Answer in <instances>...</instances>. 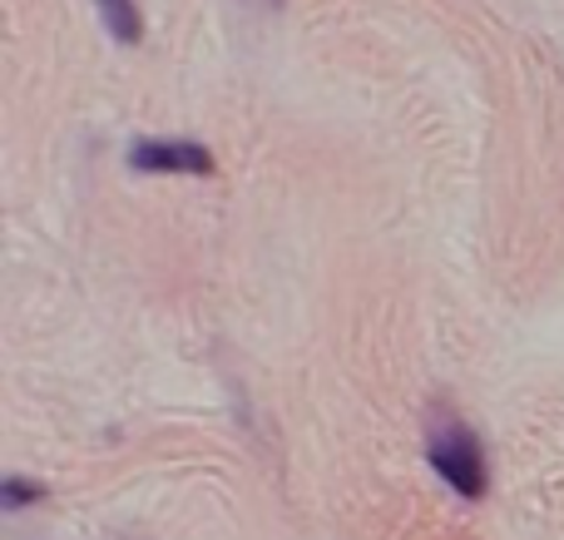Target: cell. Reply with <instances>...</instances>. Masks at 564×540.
<instances>
[{"label":"cell","instance_id":"3957f363","mask_svg":"<svg viewBox=\"0 0 564 540\" xmlns=\"http://www.w3.org/2000/svg\"><path fill=\"white\" fill-rule=\"evenodd\" d=\"M95 10L119 45H139L144 40V15H139L134 0H95Z\"/></svg>","mask_w":564,"mask_h":540},{"label":"cell","instance_id":"6da1fadb","mask_svg":"<svg viewBox=\"0 0 564 540\" xmlns=\"http://www.w3.org/2000/svg\"><path fill=\"white\" fill-rule=\"evenodd\" d=\"M426 462L436 466V476L466 501H480L490 486V466H486V446L470 426L460 422H441L436 432L426 436Z\"/></svg>","mask_w":564,"mask_h":540},{"label":"cell","instance_id":"277c9868","mask_svg":"<svg viewBox=\"0 0 564 540\" xmlns=\"http://www.w3.org/2000/svg\"><path fill=\"white\" fill-rule=\"evenodd\" d=\"M40 496H45V486L25 482V476H6V486H0V506H6V511H20V506L40 501Z\"/></svg>","mask_w":564,"mask_h":540},{"label":"cell","instance_id":"7a4b0ae2","mask_svg":"<svg viewBox=\"0 0 564 540\" xmlns=\"http://www.w3.org/2000/svg\"><path fill=\"white\" fill-rule=\"evenodd\" d=\"M129 169L134 174H188V179H208L218 174L214 154L194 139H134L129 144Z\"/></svg>","mask_w":564,"mask_h":540}]
</instances>
